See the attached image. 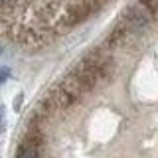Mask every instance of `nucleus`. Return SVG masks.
<instances>
[{"instance_id": "nucleus-1", "label": "nucleus", "mask_w": 158, "mask_h": 158, "mask_svg": "<svg viewBox=\"0 0 158 158\" xmlns=\"http://www.w3.org/2000/svg\"><path fill=\"white\" fill-rule=\"evenodd\" d=\"M73 77L77 79V83L85 93L93 91L97 85H103L115 73V61L109 53H103L101 49H93L89 52L81 61L75 63V67L71 69Z\"/></svg>"}, {"instance_id": "nucleus-2", "label": "nucleus", "mask_w": 158, "mask_h": 158, "mask_svg": "<svg viewBox=\"0 0 158 158\" xmlns=\"http://www.w3.org/2000/svg\"><path fill=\"white\" fill-rule=\"evenodd\" d=\"M154 14L148 12V10L142 6L140 2H132L128 8H125V12H123V20L121 22L125 24V26L131 30L132 34L138 38L142 36V34H146L148 30L152 28V24H154Z\"/></svg>"}, {"instance_id": "nucleus-3", "label": "nucleus", "mask_w": 158, "mask_h": 158, "mask_svg": "<svg viewBox=\"0 0 158 158\" xmlns=\"http://www.w3.org/2000/svg\"><path fill=\"white\" fill-rule=\"evenodd\" d=\"M44 142V136L40 132L38 127H30L24 140L20 142L18 150H16V158H42L40 156V146Z\"/></svg>"}, {"instance_id": "nucleus-4", "label": "nucleus", "mask_w": 158, "mask_h": 158, "mask_svg": "<svg viewBox=\"0 0 158 158\" xmlns=\"http://www.w3.org/2000/svg\"><path fill=\"white\" fill-rule=\"evenodd\" d=\"M136 36L128 30L125 24H117L115 28H113V32L109 34V38H107V46L111 48V49H118V48H127L128 44L132 42Z\"/></svg>"}, {"instance_id": "nucleus-5", "label": "nucleus", "mask_w": 158, "mask_h": 158, "mask_svg": "<svg viewBox=\"0 0 158 158\" xmlns=\"http://www.w3.org/2000/svg\"><path fill=\"white\" fill-rule=\"evenodd\" d=\"M4 128V109L0 107V131Z\"/></svg>"}, {"instance_id": "nucleus-6", "label": "nucleus", "mask_w": 158, "mask_h": 158, "mask_svg": "<svg viewBox=\"0 0 158 158\" xmlns=\"http://www.w3.org/2000/svg\"><path fill=\"white\" fill-rule=\"evenodd\" d=\"M14 2H18V0H0V6H10Z\"/></svg>"}, {"instance_id": "nucleus-7", "label": "nucleus", "mask_w": 158, "mask_h": 158, "mask_svg": "<svg viewBox=\"0 0 158 158\" xmlns=\"http://www.w3.org/2000/svg\"><path fill=\"white\" fill-rule=\"evenodd\" d=\"M6 77H8V69H2V71H0V81L6 79Z\"/></svg>"}]
</instances>
